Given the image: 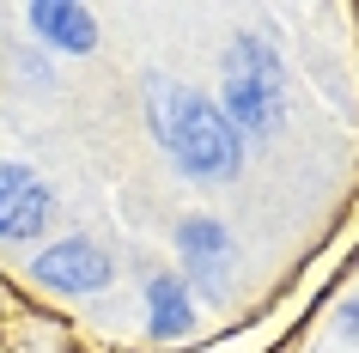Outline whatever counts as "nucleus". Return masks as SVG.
Returning <instances> with one entry per match:
<instances>
[{"label":"nucleus","mask_w":359,"mask_h":353,"mask_svg":"<svg viewBox=\"0 0 359 353\" xmlns=\"http://www.w3.org/2000/svg\"><path fill=\"white\" fill-rule=\"evenodd\" d=\"M25 25H31L37 43H49L61 55H92L97 49V19L86 6H74V0H37V6L25 13Z\"/></svg>","instance_id":"nucleus-6"},{"label":"nucleus","mask_w":359,"mask_h":353,"mask_svg":"<svg viewBox=\"0 0 359 353\" xmlns=\"http://www.w3.org/2000/svg\"><path fill=\"white\" fill-rule=\"evenodd\" d=\"M147 335L152 341H183V335H195V293L177 274H152L147 280Z\"/></svg>","instance_id":"nucleus-7"},{"label":"nucleus","mask_w":359,"mask_h":353,"mask_svg":"<svg viewBox=\"0 0 359 353\" xmlns=\"http://www.w3.org/2000/svg\"><path fill=\"white\" fill-rule=\"evenodd\" d=\"M219 116L231 122L238 140H274L286 128V86L274 79H244V74H226V92L213 98Z\"/></svg>","instance_id":"nucleus-5"},{"label":"nucleus","mask_w":359,"mask_h":353,"mask_svg":"<svg viewBox=\"0 0 359 353\" xmlns=\"http://www.w3.org/2000/svg\"><path fill=\"white\" fill-rule=\"evenodd\" d=\"M55 213V195L31 165L0 159V244H31L43 238V225Z\"/></svg>","instance_id":"nucleus-4"},{"label":"nucleus","mask_w":359,"mask_h":353,"mask_svg":"<svg viewBox=\"0 0 359 353\" xmlns=\"http://www.w3.org/2000/svg\"><path fill=\"white\" fill-rule=\"evenodd\" d=\"M226 74H244V79H274V86H286L280 49H274V37H262V31H244V37H231V49H226Z\"/></svg>","instance_id":"nucleus-8"},{"label":"nucleus","mask_w":359,"mask_h":353,"mask_svg":"<svg viewBox=\"0 0 359 353\" xmlns=\"http://www.w3.org/2000/svg\"><path fill=\"white\" fill-rule=\"evenodd\" d=\"M177 262H183V286L201 293L208 305H231V274H238V244L213 213H189L177 225Z\"/></svg>","instance_id":"nucleus-2"},{"label":"nucleus","mask_w":359,"mask_h":353,"mask_svg":"<svg viewBox=\"0 0 359 353\" xmlns=\"http://www.w3.org/2000/svg\"><path fill=\"white\" fill-rule=\"evenodd\" d=\"M31 280H37L43 293H55V298H92L116 280V262L97 238L79 232V238H55L49 250H37L31 256Z\"/></svg>","instance_id":"nucleus-3"},{"label":"nucleus","mask_w":359,"mask_h":353,"mask_svg":"<svg viewBox=\"0 0 359 353\" xmlns=\"http://www.w3.org/2000/svg\"><path fill=\"white\" fill-rule=\"evenodd\" d=\"M152 134L165 140L170 165L183 171L189 183L201 189H219V183H238L244 171V140L231 134V122L219 116L208 92H189V86H152Z\"/></svg>","instance_id":"nucleus-1"},{"label":"nucleus","mask_w":359,"mask_h":353,"mask_svg":"<svg viewBox=\"0 0 359 353\" xmlns=\"http://www.w3.org/2000/svg\"><path fill=\"white\" fill-rule=\"evenodd\" d=\"M341 335H347V341H359V298H347V305H341Z\"/></svg>","instance_id":"nucleus-9"}]
</instances>
